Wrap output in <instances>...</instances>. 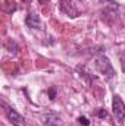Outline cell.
<instances>
[{
	"mask_svg": "<svg viewBox=\"0 0 125 126\" xmlns=\"http://www.w3.org/2000/svg\"><path fill=\"white\" fill-rule=\"evenodd\" d=\"M97 114H99V117H102V119H107V117H109L107 111H106V110H103V109H99Z\"/></svg>",
	"mask_w": 125,
	"mask_h": 126,
	"instance_id": "cell-6",
	"label": "cell"
},
{
	"mask_svg": "<svg viewBox=\"0 0 125 126\" xmlns=\"http://www.w3.org/2000/svg\"><path fill=\"white\" fill-rule=\"evenodd\" d=\"M96 67L102 72V75L107 76L109 79L113 78V75H115V70H113V67H112L110 62H109V59L104 57V56H100V57L96 59Z\"/></svg>",
	"mask_w": 125,
	"mask_h": 126,
	"instance_id": "cell-1",
	"label": "cell"
},
{
	"mask_svg": "<svg viewBox=\"0 0 125 126\" xmlns=\"http://www.w3.org/2000/svg\"><path fill=\"white\" fill-rule=\"evenodd\" d=\"M25 24L30 28H41V21H40V16L37 13H30L25 19Z\"/></svg>",
	"mask_w": 125,
	"mask_h": 126,
	"instance_id": "cell-4",
	"label": "cell"
},
{
	"mask_svg": "<svg viewBox=\"0 0 125 126\" xmlns=\"http://www.w3.org/2000/svg\"><path fill=\"white\" fill-rule=\"evenodd\" d=\"M6 114H7V119L10 120V123L13 126H27L25 125V119L13 109H7L6 110Z\"/></svg>",
	"mask_w": 125,
	"mask_h": 126,
	"instance_id": "cell-3",
	"label": "cell"
},
{
	"mask_svg": "<svg viewBox=\"0 0 125 126\" xmlns=\"http://www.w3.org/2000/svg\"><path fill=\"white\" fill-rule=\"evenodd\" d=\"M121 60H122V67H124V70H125V53H122V56H121Z\"/></svg>",
	"mask_w": 125,
	"mask_h": 126,
	"instance_id": "cell-8",
	"label": "cell"
},
{
	"mask_svg": "<svg viewBox=\"0 0 125 126\" xmlns=\"http://www.w3.org/2000/svg\"><path fill=\"white\" fill-rule=\"evenodd\" d=\"M24 1H25V3H30V1H31V0H24Z\"/></svg>",
	"mask_w": 125,
	"mask_h": 126,
	"instance_id": "cell-9",
	"label": "cell"
},
{
	"mask_svg": "<svg viewBox=\"0 0 125 126\" xmlns=\"http://www.w3.org/2000/svg\"><path fill=\"white\" fill-rule=\"evenodd\" d=\"M44 123L49 126H61L62 120H61V117L58 114H49V116H46V122Z\"/></svg>",
	"mask_w": 125,
	"mask_h": 126,
	"instance_id": "cell-5",
	"label": "cell"
},
{
	"mask_svg": "<svg viewBox=\"0 0 125 126\" xmlns=\"http://www.w3.org/2000/svg\"><path fill=\"white\" fill-rule=\"evenodd\" d=\"M78 122H80L81 125H84V126H88V125H90V122H88V119H87V117H83V116H81V117L78 119Z\"/></svg>",
	"mask_w": 125,
	"mask_h": 126,
	"instance_id": "cell-7",
	"label": "cell"
},
{
	"mask_svg": "<svg viewBox=\"0 0 125 126\" xmlns=\"http://www.w3.org/2000/svg\"><path fill=\"white\" fill-rule=\"evenodd\" d=\"M112 110H113V114L116 117L118 122H122L125 117V104L122 101V98L119 95H113V100H112Z\"/></svg>",
	"mask_w": 125,
	"mask_h": 126,
	"instance_id": "cell-2",
	"label": "cell"
},
{
	"mask_svg": "<svg viewBox=\"0 0 125 126\" xmlns=\"http://www.w3.org/2000/svg\"><path fill=\"white\" fill-rule=\"evenodd\" d=\"M40 1H43V0H40Z\"/></svg>",
	"mask_w": 125,
	"mask_h": 126,
	"instance_id": "cell-10",
	"label": "cell"
}]
</instances>
